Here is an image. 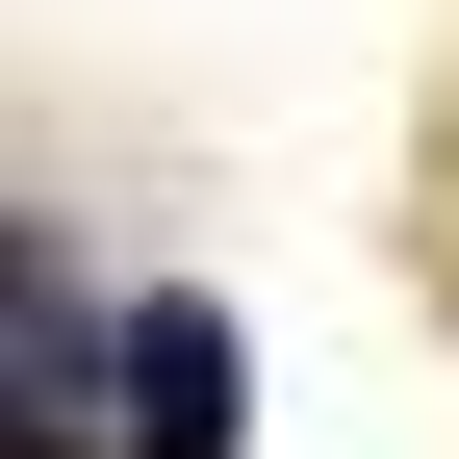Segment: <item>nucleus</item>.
I'll list each match as a JSON object with an SVG mask.
<instances>
[{
	"mask_svg": "<svg viewBox=\"0 0 459 459\" xmlns=\"http://www.w3.org/2000/svg\"><path fill=\"white\" fill-rule=\"evenodd\" d=\"M128 459H230V307H128Z\"/></svg>",
	"mask_w": 459,
	"mask_h": 459,
	"instance_id": "f257e3e1",
	"label": "nucleus"
}]
</instances>
